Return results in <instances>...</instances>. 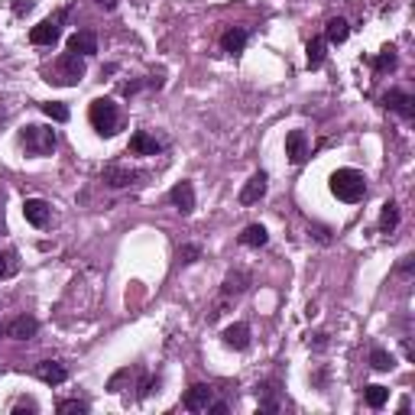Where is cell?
Here are the masks:
<instances>
[{
	"label": "cell",
	"mask_w": 415,
	"mask_h": 415,
	"mask_svg": "<svg viewBox=\"0 0 415 415\" xmlns=\"http://www.w3.org/2000/svg\"><path fill=\"white\" fill-rule=\"evenodd\" d=\"M331 195L344 205H357L366 195V179L357 169H338L331 175Z\"/></svg>",
	"instance_id": "obj_1"
},
{
	"label": "cell",
	"mask_w": 415,
	"mask_h": 415,
	"mask_svg": "<svg viewBox=\"0 0 415 415\" xmlns=\"http://www.w3.org/2000/svg\"><path fill=\"white\" fill-rule=\"evenodd\" d=\"M88 121L101 136H114L121 130V110L110 98H95L88 108Z\"/></svg>",
	"instance_id": "obj_2"
},
{
	"label": "cell",
	"mask_w": 415,
	"mask_h": 415,
	"mask_svg": "<svg viewBox=\"0 0 415 415\" xmlns=\"http://www.w3.org/2000/svg\"><path fill=\"white\" fill-rule=\"evenodd\" d=\"M20 143L29 156H49L52 149H55V130L52 127H39V123H29L23 127V134H20Z\"/></svg>",
	"instance_id": "obj_3"
},
{
	"label": "cell",
	"mask_w": 415,
	"mask_h": 415,
	"mask_svg": "<svg viewBox=\"0 0 415 415\" xmlns=\"http://www.w3.org/2000/svg\"><path fill=\"white\" fill-rule=\"evenodd\" d=\"M81 75H85V55L62 52L55 59V78H49V81H55V85H78Z\"/></svg>",
	"instance_id": "obj_4"
},
{
	"label": "cell",
	"mask_w": 415,
	"mask_h": 415,
	"mask_svg": "<svg viewBox=\"0 0 415 415\" xmlns=\"http://www.w3.org/2000/svg\"><path fill=\"white\" fill-rule=\"evenodd\" d=\"M65 16H68V10H59L55 16L36 23L33 29H29V42H33V46H55L59 36H62V23H65Z\"/></svg>",
	"instance_id": "obj_5"
},
{
	"label": "cell",
	"mask_w": 415,
	"mask_h": 415,
	"mask_svg": "<svg viewBox=\"0 0 415 415\" xmlns=\"http://www.w3.org/2000/svg\"><path fill=\"white\" fill-rule=\"evenodd\" d=\"M383 104H386L390 110H396L403 121H412V117H415V108H412L415 101H412V95H409V91H396V88H392V91H386V95H383Z\"/></svg>",
	"instance_id": "obj_6"
},
{
	"label": "cell",
	"mask_w": 415,
	"mask_h": 415,
	"mask_svg": "<svg viewBox=\"0 0 415 415\" xmlns=\"http://www.w3.org/2000/svg\"><path fill=\"white\" fill-rule=\"evenodd\" d=\"M36 331H39L36 318H33V315H20V318H13L10 325L3 328V334L13 338V341H29V338H36Z\"/></svg>",
	"instance_id": "obj_7"
},
{
	"label": "cell",
	"mask_w": 415,
	"mask_h": 415,
	"mask_svg": "<svg viewBox=\"0 0 415 415\" xmlns=\"http://www.w3.org/2000/svg\"><path fill=\"white\" fill-rule=\"evenodd\" d=\"M211 399H214V390H211V386H205V383H195V386H192V390L182 396V405L188 409V412H205Z\"/></svg>",
	"instance_id": "obj_8"
},
{
	"label": "cell",
	"mask_w": 415,
	"mask_h": 415,
	"mask_svg": "<svg viewBox=\"0 0 415 415\" xmlns=\"http://www.w3.org/2000/svg\"><path fill=\"white\" fill-rule=\"evenodd\" d=\"M266 172H253L250 179H247V185L240 188V205H257L260 198L266 195Z\"/></svg>",
	"instance_id": "obj_9"
},
{
	"label": "cell",
	"mask_w": 415,
	"mask_h": 415,
	"mask_svg": "<svg viewBox=\"0 0 415 415\" xmlns=\"http://www.w3.org/2000/svg\"><path fill=\"white\" fill-rule=\"evenodd\" d=\"M286 156L292 166H302L308 159V140H305V130H292L286 136Z\"/></svg>",
	"instance_id": "obj_10"
},
{
	"label": "cell",
	"mask_w": 415,
	"mask_h": 415,
	"mask_svg": "<svg viewBox=\"0 0 415 415\" xmlns=\"http://www.w3.org/2000/svg\"><path fill=\"white\" fill-rule=\"evenodd\" d=\"M169 201L179 208L182 214H192V211H195V188H192V182H175L172 185Z\"/></svg>",
	"instance_id": "obj_11"
},
{
	"label": "cell",
	"mask_w": 415,
	"mask_h": 415,
	"mask_svg": "<svg viewBox=\"0 0 415 415\" xmlns=\"http://www.w3.org/2000/svg\"><path fill=\"white\" fill-rule=\"evenodd\" d=\"M68 52H75V55H95L98 52V36L91 29H78V33L68 36Z\"/></svg>",
	"instance_id": "obj_12"
},
{
	"label": "cell",
	"mask_w": 415,
	"mask_h": 415,
	"mask_svg": "<svg viewBox=\"0 0 415 415\" xmlns=\"http://www.w3.org/2000/svg\"><path fill=\"white\" fill-rule=\"evenodd\" d=\"M23 218L33 224V227H46L49 224V205L42 198H26L23 201Z\"/></svg>",
	"instance_id": "obj_13"
},
{
	"label": "cell",
	"mask_w": 415,
	"mask_h": 415,
	"mask_svg": "<svg viewBox=\"0 0 415 415\" xmlns=\"http://www.w3.org/2000/svg\"><path fill=\"white\" fill-rule=\"evenodd\" d=\"M42 383H49V386H59V383H65L68 379V370L59 364V360H42V364H36V370H33Z\"/></svg>",
	"instance_id": "obj_14"
},
{
	"label": "cell",
	"mask_w": 415,
	"mask_h": 415,
	"mask_svg": "<svg viewBox=\"0 0 415 415\" xmlns=\"http://www.w3.org/2000/svg\"><path fill=\"white\" fill-rule=\"evenodd\" d=\"M101 179H104L110 188H127V185H134L136 172L134 169H123V166H117V162H110V166H104Z\"/></svg>",
	"instance_id": "obj_15"
},
{
	"label": "cell",
	"mask_w": 415,
	"mask_h": 415,
	"mask_svg": "<svg viewBox=\"0 0 415 415\" xmlns=\"http://www.w3.org/2000/svg\"><path fill=\"white\" fill-rule=\"evenodd\" d=\"M221 338H224V344L234 347V351H247V347H250V325L237 321V325H231V328H224Z\"/></svg>",
	"instance_id": "obj_16"
},
{
	"label": "cell",
	"mask_w": 415,
	"mask_h": 415,
	"mask_svg": "<svg viewBox=\"0 0 415 415\" xmlns=\"http://www.w3.org/2000/svg\"><path fill=\"white\" fill-rule=\"evenodd\" d=\"M159 149H162V143H159L156 136H149L147 130H136L130 136V153H136V156H156Z\"/></svg>",
	"instance_id": "obj_17"
},
{
	"label": "cell",
	"mask_w": 415,
	"mask_h": 415,
	"mask_svg": "<svg viewBox=\"0 0 415 415\" xmlns=\"http://www.w3.org/2000/svg\"><path fill=\"white\" fill-rule=\"evenodd\" d=\"M347 36H351V26H347V20H341V16H331L328 26H325V42H331V46H341V42H347Z\"/></svg>",
	"instance_id": "obj_18"
},
{
	"label": "cell",
	"mask_w": 415,
	"mask_h": 415,
	"mask_svg": "<svg viewBox=\"0 0 415 415\" xmlns=\"http://www.w3.org/2000/svg\"><path fill=\"white\" fill-rule=\"evenodd\" d=\"M250 286V273L244 269H237V273H227V279H224V299H231V295H240Z\"/></svg>",
	"instance_id": "obj_19"
},
{
	"label": "cell",
	"mask_w": 415,
	"mask_h": 415,
	"mask_svg": "<svg viewBox=\"0 0 415 415\" xmlns=\"http://www.w3.org/2000/svg\"><path fill=\"white\" fill-rule=\"evenodd\" d=\"M221 49L231 52V55L244 52L247 49V33H244V29H227V33L221 36Z\"/></svg>",
	"instance_id": "obj_20"
},
{
	"label": "cell",
	"mask_w": 415,
	"mask_h": 415,
	"mask_svg": "<svg viewBox=\"0 0 415 415\" xmlns=\"http://www.w3.org/2000/svg\"><path fill=\"white\" fill-rule=\"evenodd\" d=\"M396 227H399V205H396V201H386L383 211H379V231L392 234Z\"/></svg>",
	"instance_id": "obj_21"
},
{
	"label": "cell",
	"mask_w": 415,
	"mask_h": 415,
	"mask_svg": "<svg viewBox=\"0 0 415 415\" xmlns=\"http://www.w3.org/2000/svg\"><path fill=\"white\" fill-rule=\"evenodd\" d=\"M240 244L244 247H266L269 244V234L263 224H250V227H244V234H240Z\"/></svg>",
	"instance_id": "obj_22"
},
{
	"label": "cell",
	"mask_w": 415,
	"mask_h": 415,
	"mask_svg": "<svg viewBox=\"0 0 415 415\" xmlns=\"http://www.w3.org/2000/svg\"><path fill=\"white\" fill-rule=\"evenodd\" d=\"M364 399H366L370 409H383L386 399H390V390H386V386H379V383H370V386H364Z\"/></svg>",
	"instance_id": "obj_23"
},
{
	"label": "cell",
	"mask_w": 415,
	"mask_h": 415,
	"mask_svg": "<svg viewBox=\"0 0 415 415\" xmlns=\"http://www.w3.org/2000/svg\"><path fill=\"white\" fill-rule=\"evenodd\" d=\"M370 366L379 370V373H386V370L396 366V357H392L390 351H383V347H373V351H370Z\"/></svg>",
	"instance_id": "obj_24"
},
{
	"label": "cell",
	"mask_w": 415,
	"mask_h": 415,
	"mask_svg": "<svg viewBox=\"0 0 415 415\" xmlns=\"http://www.w3.org/2000/svg\"><path fill=\"white\" fill-rule=\"evenodd\" d=\"M325 49H328V42L325 39H312L308 42V68H321L325 65Z\"/></svg>",
	"instance_id": "obj_25"
},
{
	"label": "cell",
	"mask_w": 415,
	"mask_h": 415,
	"mask_svg": "<svg viewBox=\"0 0 415 415\" xmlns=\"http://www.w3.org/2000/svg\"><path fill=\"white\" fill-rule=\"evenodd\" d=\"M42 114H46L49 121H55V123H65L68 117H72V110L65 108L62 101H49V104H42Z\"/></svg>",
	"instance_id": "obj_26"
},
{
	"label": "cell",
	"mask_w": 415,
	"mask_h": 415,
	"mask_svg": "<svg viewBox=\"0 0 415 415\" xmlns=\"http://www.w3.org/2000/svg\"><path fill=\"white\" fill-rule=\"evenodd\" d=\"M396 62H399V59H396V49L390 46L383 55H377V59H373V68H377V72H392V68H396Z\"/></svg>",
	"instance_id": "obj_27"
},
{
	"label": "cell",
	"mask_w": 415,
	"mask_h": 415,
	"mask_svg": "<svg viewBox=\"0 0 415 415\" xmlns=\"http://www.w3.org/2000/svg\"><path fill=\"white\" fill-rule=\"evenodd\" d=\"M198 257H201V247L198 244H185L182 250H179V260H182V263H195Z\"/></svg>",
	"instance_id": "obj_28"
},
{
	"label": "cell",
	"mask_w": 415,
	"mask_h": 415,
	"mask_svg": "<svg viewBox=\"0 0 415 415\" xmlns=\"http://www.w3.org/2000/svg\"><path fill=\"white\" fill-rule=\"evenodd\" d=\"M59 412H88V403H81V399H65V403H59Z\"/></svg>",
	"instance_id": "obj_29"
},
{
	"label": "cell",
	"mask_w": 415,
	"mask_h": 415,
	"mask_svg": "<svg viewBox=\"0 0 415 415\" xmlns=\"http://www.w3.org/2000/svg\"><path fill=\"white\" fill-rule=\"evenodd\" d=\"M153 386H156V379H153V377H143V379H140V399H147L149 392H153Z\"/></svg>",
	"instance_id": "obj_30"
},
{
	"label": "cell",
	"mask_w": 415,
	"mask_h": 415,
	"mask_svg": "<svg viewBox=\"0 0 415 415\" xmlns=\"http://www.w3.org/2000/svg\"><path fill=\"white\" fill-rule=\"evenodd\" d=\"M10 273H13V263H10V257H3V253H0V279H7Z\"/></svg>",
	"instance_id": "obj_31"
},
{
	"label": "cell",
	"mask_w": 415,
	"mask_h": 415,
	"mask_svg": "<svg viewBox=\"0 0 415 415\" xmlns=\"http://www.w3.org/2000/svg\"><path fill=\"white\" fill-rule=\"evenodd\" d=\"M23 409H29V412H39V405L33 403V399H20V403L13 405V412H23Z\"/></svg>",
	"instance_id": "obj_32"
},
{
	"label": "cell",
	"mask_w": 415,
	"mask_h": 415,
	"mask_svg": "<svg viewBox=\"0 0 415 415\" xmlns=\"http://www.w3.org/2000/svg\"><path fill=\"white\" fill-rule=\"evenodd\" d=\"M0 234H7V221H3V185H0Z\"/></svg>",
	"instance_id": "obj_33"
},
{
	"label": "cell",
	"mask_w": 415,
	"mask_h": 415,
	"mask_svg": "<svg viewBox=\"0 0 415 415\" xmlns=\"http://www.w3.org/2000/svg\"><path fill=\"white\" fill-rule=\"evenodd\" d=\"M101 7H104V10H114V7H117V0H98Z\"/></svg>",
	"instance_id": "obj_34"
},
{
	"label": "cell",
	"mask_w": 415,
	"mask_h": 415,
	"mask_svg": "<svg viewBox=\"0 0 415 415\" xmlns=\"http://www.w3.org/2000/svg\"><path fill=\"white\" fill-rule=\"evenodd\" d=\"M0 373H3V366H0Z\"/></svg>",
	"instance_id": "obj_35"
},
{
	"label": "cell",
	"mask_w": 415,
	"mask_h": 415,
	"mask_svg": "<svg viewBox=\"0 0 415 415\" xmlns=\"http://www.w3.org/2000/svg\"><path fill=\"white\" fill-rule=\"evenodd\" d=\"M0 334H3V328H0Z\"/></svg>",
	"instance_id": "obj_36"
}]
</instances>
